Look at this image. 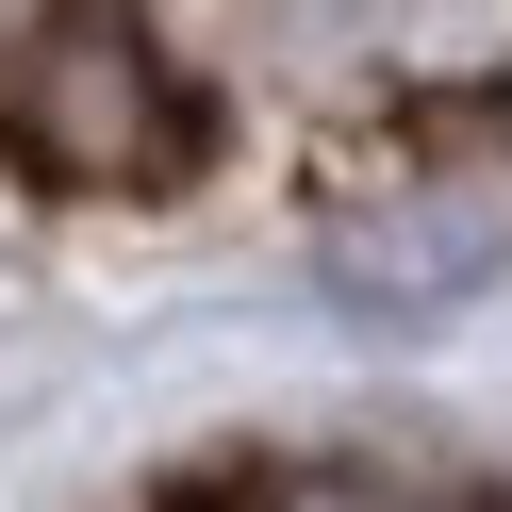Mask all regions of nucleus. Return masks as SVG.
<instances>
[{
    "label": "nucleus",
    "mask_w": 512,
    "mask_h": 512,
    "mask_svg": "<svg viewBox=\"0 0 512 512\" xmlns=\"http://www.w3.org/2000/svg\"><path fill=\"white\" fill-rule=\"evenodd\" d=\"M0 149L50 199H166L199 166V83L133 0H34L0 34Z\"/></svg>",
    "instance_id": "f257e3e1"
}]
</instances>
